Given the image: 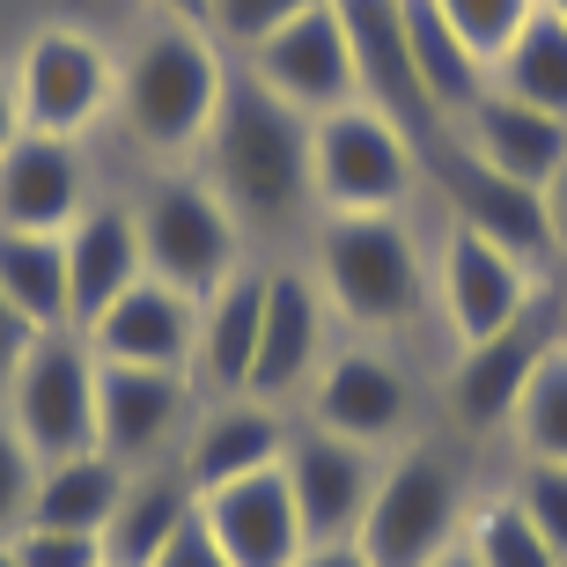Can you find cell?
I'll return each instance as SVG.
<instances>
[{"mask_svg":"<svg viewBox=\"0 0 567 567\" xmlns=\"http://www.w3.org/2000/svg\"><path fill=\"white\" fill-rule=\"evenodd\" d=\"M16 560L22 567H111L104 560V538H89V530H16Z\"/></svg>","mask_w":567,"mask_h":567,"instance_id":"cell-35","label":"cell"},{"mask_svg":"<svg viewBox=\"0 0 567 567\" xmlns=\"http://www.w3.org/2000/svg\"><path fill=\"white\" fill-rule=\"evenodd\" d=\"M560 302H567V295H560ZM560 347H567V332H560Z\"/></svg>","mask_w":567,"mask_h":567,"instance_id":"cell-46","label":"cell"},{"mask_svg":"<svg viewBox=\"0 0 567 567\" xmlns=\"http://www.w3.org/2000/svg\"><path fill=\"white\" fill-rule=\"evenodd\" d=\"M472 502H480L472 494V450L450 435H413L383 464L354 546L369 553V567H435L464 546Z\"/></svg>","mask_w":567,"mask_h":567,"instance_id":"cell-3","label":"cell"},{"mask_svg":"<svg viewBox=\"0 0 567 567\" xmlns=\"http://www.w3.org/2000/svg\"><path fill=\"white\" fill-rule=\"evenodd\" d=\"M516 508H524L530 524H538V538H546L553 553H560L567 567V464H546V457H524V472H516Z\"/></svg>","mask_w":567,"mask_h":567,"instance_id":"cell-33","label":"cell"},{"mask_svg":"<svg viewBox=\"0 0 567 567\" xmlns=\"http://www.w3.org/2000/svg\"><path fill=\"white\" fill-rule=\"evenodd\" d=\"M538 288H553V280L530 274L524 258H508L502 244H486V236L450 221V236H442V251H435V302H442V317H450L457 347L494 339L502 324H516V317L538 302Z\"/></svg>","mask_w":567,"mask_h":567,"instance_id":"cell-14","label":"cell"},{"mask_svg":"<svg viewBox=\"0 0 567 567\" xmlns=\"http://www.w3.org/2000/svg\"><path fill=\"white\" fill-rule=\"evenodd\" d=\"M546 221H553V236H560V251H567V163L546 177Z\"/></svg>","mask_w":567,"mask_h":567,"instance_id":"cell-38","label":"cell"},{"mask_svg":"<svg viewBox=\"0 0 567 567\" xmlns=\"http://www.w3.org/2000/svg\"><path fill=\"white\" fill-rule=\"evenodd\" d=\"M199 524L229 553V567H295L310 553V530H302V508H295L280 464L221 486V494H199Z\"/></svg>","mask_w":567,"mask_h":567,"instance_id":"cell-20","label":"cell"},{"mask_svg":"<svg viewBox=\"0 0 567 567\" xmlns=\"http://www.w3.org/2000/svg\"><path fill=\"white\" fill-rule=\"evenodd\" d=\"M192 516H199V494H192L185 464L177 457L141 464V472H126V494H118V508H111V524H104V560L111 567H155V553Z\"/></svg>","mask_w":567,"mask_h":567,"instance_id":"cell-25","label":"cell"},{"mask_svg":"<svg viewBox=\"0 0 567 567\" xmlns=\"http://www.w3.org/2000/svg\"><path fill=\"white\" fill-rule=\"evenodd\" d=\"M0 413L38 464L96 450V347L82 332H38L0 391Z\"/></svg>","mask_w":567,"mask_h":567,"instance_id":"cell-10","label":"cell"},{"mask_svg":"<svg viewBox=\"0 0 567 567\" xmlns=\"http://www.w3.org/2000/svg\"><path fill=\"white\" fill-rule=\"evenodd\" d=\"M508 435L524 442V457H546V464H567V347L538 369V383L524 391V413Z\"/></svg>","mask_w":567,"mask_h":567,"instance_id":"cell-30","label":"cell"},{"mask_svg":"<svg viewBox=\"0 0 567 567\" xmlns=\"http://www.w3.org/2000/svg\"><path fill=\"white\" fill-rule=\"evenodd\" d=\"M288 405L274 399H207L192 413L185 442H177V464H185L192 494H221V486L251 480V472H274L288 457Z\"/></svg>","mask_w":567,"mask_h":567,"instance_id":"cell-18","label":"cell"},{"mask_svg":"<svg viewBox=\"0 0 567 567\" xmlns=\"http://www.w3.org/2000/svg\"><path fill=\"white\" fill-rule=\"evenodd\" d=\"M229 89V52L214 44V30L199 22H147L133 52L118 60V126L133 133V147L147 155H199L214 111Z\"/></svg>","mask_w":567,"mask_h":567,"instance_id":"cell-2","label":"cell"},{"mask_svg":"<svg viewBox=\"0 0 567 567\" xmlns=\"http://www.w3.org/2000/svg\"><path fill=\"white\" fill-rule=\"evenodd\" d=\"M147 8H155L163 22H199V30H207V8H214V0H147Z\"/></svg>","mask_w":567,"mask_h":567,"instance_id":"cell-41","label":"cell"},{"mask_svg":"<svg viewBox=\"0 0 567 567\" xmlns=\"http://www.w3.org/2000/svg\"><path fill=\"white\" fill-rule=\"evenodd\" d=\"M494 89L516 96V104H538V111H553V118H567V22L538 8V16L516 30V44L494 60Z\"/></svg>","mask_w":567,"mask_h":567,"instance_id":"cell-28","label":"cell"},{"mask_svg":"<svg viewBox=\"0 0 567 567\" xmlns=\"http://www.w3.org/2000/svg\"><path fill=\"white\" fill-rule=\"evenodd\" d=\"M339 30H347V52H354V89L361 104H377L383 118H399L413 141H442V118L421 89V66H413V44H405V0H332Z\"/></svg>","mask_w":567,"mask_h":567,"instance_id":"cell-16","label":"cell"},{"mask_svg":"<svg viewBox=\"0 0 567 567\" xmlns=\"http://www.w3.org/2000/svg\"><path fill=\"white\" fill-rule=\"evenodd\" d=\"M0 567H22V560H16V538H0Z\"/></svg>","mask_w":567,"mask_h":567,"instance_id":"cell-43","label":"cell"},{"mask_svg":"<svg viewBox=\"0 0 567 567\" xmlns=\"http://www.w3.org/2000/svg\"><path fill=\"white\" fill-rule=\"evenodd\" d=\"M450 133H457L480 163H494L502 177L538 185V192H546V177L567 163V118H553V111H538V104H516L502 89H486Z\"/></svg>","mask_w":567,"mask_h":567,"instance_id":"cell-23","label":"cell"},{"mask_svg":"<svg viewBox=\"0 0 567 567\" xmlns=\"http://www.w3.org/2000/svg\"><path fill=\"white\" fill-rule=\"evenodd\" d=\"M310 427L361 450H399L413 427V377L377 347H339L324 354V369L310 377Z\"/></svg>","mask_w":567,"mask_h":567,"instance_id":"cell-12","label":"cell"},{"mask_svg":"<svg viewBox=\"0 0 567 567\" xmlns=\"http://www.w3.org/2000/svg\"><path fill=\"white\" fill-rule=\"evenodd\" d=\"M413 185H421V141L377 104H339L310 118L317 214H405Z\"/></svg>","mask_w":567,"mask_h":567,"instance_id":"cell-5","label":"cell"},{"mask_svg":"<svg viewBox=\"0 0 567 567\" xmlns=\"http://www.w3.org/2000/svg\"><path fill=\"white\" fill-rule=\"evenodd\" d=\"M538 8H546V16H560V22H567V0H538Z\"/></svg>","mask_w":567,"mask_h":567,"instance_id":"cell-45","label":"cell"},{"mask_svg":"<svg viewBox=\"0 0 567 567\" xmlns=\"http://www.w3.org/2000/svg\"><path fill=\"white\" fill-rule=\"evenodd\" d=\"M82 339L96 347V361H118V369L192 377V361H199V302L163 288V280H133Z\"/></svg>","mask_w":567,"mask_h":567,"instance_id":"cell-19","label":"cell"},{"mask_svg":"<svg viewBox=\"0 0 567 567\" xmlns=\"http://www.w3.org/2000/svg\"><path fill=\"white\" fill-rule=\"evenodd\" d=\"M435 567H472V553H464V546H457V553H450V560H435Z\"/></svg>","mask_w":567,"mask_h":567,"instance_id":"cell-44","label":"cell"},{"mask_svg":"<svg viewBox=\"0 0 567 567\" xmlns=\"http://www.w3.org/2000/svg\"><path fill=\"white\" fill-rule=\"evenodd\" d=\"M421 185L442 199V214L457 221V229L486 236V244H502L508 258H524L530 274L553 280V258H560V236L546 221V192L538 185H516L502 177L494 163H480L457 133H442V141L421 147Z\"/></svg>","mask_w":567,"mask_h":567,"instance_id":"cell-9","label":"cell"},{"mask_svg":"<svg viewBox=\"0 0 567 567\" xmlns=\"http://www.w3.org/2000/svg\"><path fill=\"white\" fill-rule=\"evenodd\" d=\"M8 89H16L22 133L82 141L118 104V60L104 52V38H89L82 22H38L22 38L16 66H8Z\"/></svg>","mask_w":567,"mask_h":567,"instance_id":"cell-8","label":"cell"},{"mask_svg":"<svg viewBox=\"0 0 567 567\" xmlns=\"http://www.w3.org/2000/svg\"><path fill=\"white\" fill-rule=\"evenodd\" d=\"M89 207V163L82 141H52V133H22L0 155V229H38L66 236Z\"/></svg>","mask_w":567,"mask_h":567,"instance_id":"cell-21","label":"cell"},{"mask_svg":"<svg viewBox=\"0 0 567 567\" xmlns=\"http://www.w3.org/2000/svg\"><path fill=\"white\" fill-rule=\"evenodd\" d=\"M133 280H147L133 199H89L82 221L66 229V295H74V332H89V324H96V317H104Z\"/></svg>","mask_w":567,"mask_h":567,"instance_id":"cell-22","label":"cell"},{"mask_svg":"<svg viewBox=\"0 0 567 567\" xmlns=\"http://www.w3.org/2000/svg\"><path fill=\"white\" fill-rule=\"evenodd\" d=\"M310 8H324V0H214L207 8V30L221 52H251V44H266L274 30H288L295 16H310Z\"/></svg>","mask_w":567,"mask_h":567,"instance_id":"cell-32","label":"cell"},{"mask_svg":"<svg viewBox=\"0 0 567 567\" xmlns=\"http://www.w3.org/2000/svg\"><path fill=\"white\" fill-rule=\"evenodd\" d=\"M118 494H126V464L104 457V450H82V457H60V464H44V472H38L30 524H44V530H89V538H104Z\"/></svg>","mask_w":567,"mask_h":567,"instance_id":"cell-27","label":"cell"},{"mask_svg":"<svg viewBox=\"0 0 567 567\" xmlns=\"http://www.w3.org/2000/svg\"><path fill=\"white\" fill-rule=\"evenodd\" d=\"M244 74H251L266 96H280L288 111L302 118H324L339 104H361L354 89V52H347V30H339L332 0L310 8V16H295L288 30H274L266 44L244 52Z\"/></svg>","mask_w":567,"mask_h":567,"instance_id":"cell-15","label":"cell"},{"mask_svg":"<svg viewBox=\"0 0 567 567\" xmlns=\"http://www.w3.org/2000/svg\"><path fill=\"white\" fill-rule=\"evenodd\" d=\"M427 8H435V16L450 22V30H457L486 66L502 60L508 44H516V30L538 16V0H427Z\"/></svg>","mask_w":567,"mask_h":567,"instance_id":"cell-31","label":"cell"},{"mask_svg":"<svg viewBox=\"0 0 567 567\" xmlns=\"http://www.w3.org/2000/svg\"><path fill=\"white\" fill-rule=\"evenodd\" d=\"M22 141V111H16V89H8V74H0V155Z\"/></svg>","mask_w":567,"mask_h":567,"instance_id":"cell-40","label":"cell"},{"mask_svg":"<svg viewBox=\"0 0 567 567\" xmlns=\"http://www.w3.org/2000/svg\"><path fill=\"white\" fill-rule=\"evenodd\" d=\"M30 339H38V332H30V324H22V317L8 310V302H0V391H8V377L22 369V354H30Z\"/></svg>","mask_w":567,"mask_h":567,"instance_id":"cell-37","label":"cell"},{"mask_svg":"<svg viewBox=\"0 0 567 567\" xmlns=\"http://www.w3.org/2000/svg\"><path fill=\"white\" fill-rule=\"evenodd\" d=\"M464 553H472V567H560V553L538 538V524L516 508V494H486V502H472Z\"/></svg>","mask_w":567,"mask_h":567,"instance_id":"cell-29","label":"cell"},{"mask_svg":"<svg viewBox=\"0 0 567 567\" xmlns=\"http://www.w3.org/2000/svg\"><path fill=\"white\" fill-rule=\"evenodd\" d=\"M560 332H567L560 288H538V302H530L516 324H502L494 339L457 347L450 377H442L450 427H457V435H508L516 413H524V391L538 383V369L560 354Z\"/></svg>","mask_w":567,"mask_h":567,"instance_id":"cell-7","label":"cell"},{"mask_svg":"<svg viewBox=\"0 0 567 567\" xmlns=\"http://www.w3.org/2000/svg\"><path fill=\"white\" fill-rule=\"evenodd\" d=\"M155 567H229V553L214 546V530L199 524V516H192V524L177 530V538H169L163 553H155Z\"/></svg>","mask_w":567,"mask_h":567,"instance_id":"cell-36","label":"cell"},{"mask_svg":"<svg viewBox=\"0 0 567 567\" xmlns=\"http://www.w3.org/2000/svg\"><path fill=\"white\" fill-rule=\"evenodd\" d=\"M199 177L221 192V207L244 229H280L295 214H310V118L266 96L244 66H229L221 111L199 141Z\"/></svg>","mask_w":567,"mask_h":567,"instance_id":"cell-1","label":"cell"},{"mask_svg":"<svg viewBox=\"0 0 567 567\" xmlns=\"http://www.w3.org/2000/svg\"><path fill=\"white\" fill-rule=\"evenodd\" d=\"M0 302L30 332H74V295H66V236L0 229Z\"/></svg>","mask_w":567,"mask_h":567,"instance_id":"cell-26","label":"cell"},{"mask_svg":"<svg viewBox=\"0 0 567 567\" xmlns=\"http://www.w3.org/2000/svg\"><path fill=\"white\" fill-rule=\"evenodd\" d=\"M310 274L354 332H399L435 302V266L405 214H324Z\"/></svg>","mask_w":567,"mask_h":567,"instance_id":"cell-4","label":"cell"},{"mask_svg":"<svg viewBox=\"0 0 567 567\" xmlns=\"http://www.w3.org/2000/svg\"><path fill=\"white\" fill-rule=\"evenodd\" d=\"M199 405H207V391H199L192 377L96 361V450L118 457L126 472L177 457V442H185V427H192Z\"/></svg>","mask_w":567,"mask_h":567,"instance_id":"cell-11","label":"cell"},{"mask_svg":"<svg viewBox=\"0 0 567 567\" xmlns=\"http://www.w3.org/2000/svg\"><path fill=\"white\" fill-rule=\"evenodd\" d=\"M133 221H141L147 280H163V288L192 295V302H207L244 266V221L221 207V192L199 169H163L133 199Z\"/></svg>","mask_w":567,"mask_h":567,"instance_id":"cell-6","label":"cell"},{"mask_svg":"<svg viewBox=\"0 0 567 567\" xmlns=\"http://www.w3.org/2000/svg\"><path fill=\"white\" fill-rule=\"evenodd\" d=\"M295 567H369V553L361 546H310Z\"/></svg>","mask_w":567,"mask_h":567,"instance_id":"cell-39","label":"cell"},{"mask_svg":"<svg viewBox=\"0 0 567 567\" xmlns=\"http://www.w3.org/2000/svg\"><path fill=\"white\" fill-rule=\"evenodd\" d=\"M38 472L44 464L30 457V442L8 427V413H0V538H16V530H30V502H38Z\"/></svg>","mask_w":567,"mask_h":567,"instance_id":"cell-34","label":"cell"},{"mask_svg":"<svg viewBox=\"0 0 567 567\" xmlns=\"http://www.w3.org/2000/svg\"><path fill=\"white\" fill-rule=\"evenodd\" d=\"M553 288H560V295H567V251H560V258H553Z\"/></svg>","mask_w":567,"mask_h":567,"instance_id":"cell-42","label":"cell"},{"mask_svg":"<svg viewBox=\"0 0 567 567\" xmlns=\"http://www.w3.org/2000/svg\"><path fill=\"white\" fill-rule=\"evenodd\" d=\"M258 317H266V266H236V274L199 302V361H192V383H199L207 399H244V391H251Z\"/></svg>","mask_w":567,"mask_h":567,"instance_id":"cell-24","label":"cell"},{"mask_svg":"<svg viewBox=\"0 0 567 567\" xmlns=\"http://www.w3.org/2000/svg\"><path fill=\"white\" fill-rule=\"evenodd\" d=\"M324 332H332V302L317 288V274H288L266 266V317H258V361H251V391L244 399H302L310 377L324 369Z\"/></svg>","mask_w":567,"mask_h":567,"instance_id":"cell-17","label":"cell"},{"mask_svg":"<svg viewBox=\"0 0 567 567\" xmlns=\"http://www.w3.org/2000/svg\"><path fill=\"white\" fill-rule=\"evenodd\" d=\"M288 494L302 508V530H310V546H354L361 516L377 502V480H383V450H361V442H339L324 427H295L288 435Z\"/></svg>","mask_w":567,"mask_h":567,"instance_id":"cell-13","label":"cell"}]
</instances>
